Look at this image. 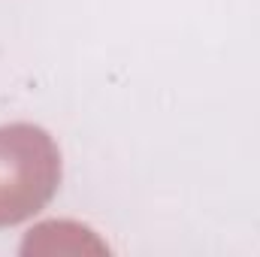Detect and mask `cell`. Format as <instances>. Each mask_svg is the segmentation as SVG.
Here are the masks:
<instances>
[{
	"mask_svg": "<svg viewBox=\"0 0 260 257\" xmlns=\"http://www.w3.org/2000/svg\"><path fill=\"white\" fill-rule=\"evenodd\" d=\"M61 148L49 130L18 121L0 127V227L43 212L61 185Z\"/></svg>",
	"mask_w": 260,
	"mask_h": 257,
	"instance_id": "obj_1",
	"label": "cell"
}]
</instances>
